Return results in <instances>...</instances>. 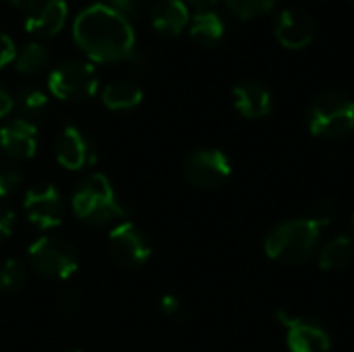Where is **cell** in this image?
Returning a JSON list of instances; mask_svg holds the SVG:
<instances>
[{"mask_svg": "<svg viewBox=\"0 0 354 352\" xmlns=\"http://www.w3.org/2000/svg\"><path fill=\"white\" fill-rule=\"evenodd\" d=\"M73 39L95 62L135 58V31L131 21L108 4H89L73 23Z\"/></svg>", "mask_w": 354, "mask_h": 352, "instance_id": "6da1fadb", "label": "cell"}, {"mask_svg": "<svg viewBox=\"0 0 354 352\" xmlns=\"http://www.w3.org/2000/svg\"><path fill=\"white\" fill-rule=\"evenodd\" d=\"M330 222H332V210L324 205L311 218H295L276 224L263 241L266 255L286 266H297L307 261L317 251L322 232L330 226Z\"/></svg>", "mask_w": 354, "mask_h": 352, "instance_id": "7a4b0ae2", "label": "cell"}, {"mask_svg": "<svg viewBox=\"0 0 354 352\" xmlns=\"http://www.w3.org/2000/svg\"><path fill=\"white\" fill-rule=\"evenodd\" d=\"M71 210L79 220L91 226H106L114 222L118 224L127 216L120 201L116 199L112 183L104 174H89L75 187Z\"/></svg>", "mask_w": 354, "mask_h": 352, "instance_id": "3957f363", "label": "cell"}, {"mask_svg": "<svg viewBox=\"0 0 354 352\" xmlns=\"http://www.w3.org/2000/svg\"><path fill=\"white\" fill-rule=\"evenodd\" d=\"M309 131L319 139H342L354 131V102L340 91H326L309 108Z\"/></svg>", "mask_w": 354, "mask_h": 352, "instance_id": "277c9868", "label": "cell"}, {"mask_svg": "<svg viewBox=\"0 0 354 352\" xmlns=\"http://www.w3.org/2000/svg\"><path fill=\"white\" fill-rule=\"evenodd\" d=\"M29 266L44 278L50 280H68L79 268L77 249L62 237L46 234L31 243L29 251Z\"/></svg>", "mask_w": 354, "mask_h": 352, "instance_id": "5b68a950", "label": "cell"}, {"mask_svg": "<svg viewBox=\"0 0 354 352\" xmlns=\"http://www.w3.org/2000/svg\"><path fill=\"white\" fill-rule=\"evenodd\" d=\"M97 73L91 62L64 60L48 77L50 93L64 102H83L97 91Z\"/></svg>", "mask_w": 354, "mask_h": 352, "instance_id": "8992f818", "label": "cell"}, {"mask_svg": "<svg viewBox=\"0 0 354 352\" xmlns=\"http://www.w3.org/2000/svg\"><path fill=\"white\" fill-rule=\"evenodd\" d=\"M183 170L191 185L199 189H218L230 178L232 164L224 151L216 147H201L187 156Z\"/></svg>", "mask_w": 354, "mask_h": 352, "instance_id": "52a82bcc", "label": "cell"}, {"mask_svg": "<svg viewBox=\"0 0 354 352\" xmlns=\"http://www.w3.org/2000/svg\"><path fill=\"white\" fill-rule=\"evenodd\" d=\"M108 251L118 266L135 270L149 259L151 245L147 237L139 230V226L122 220L108 234Z\"/></svg>", "mask_w": 354, "mask_h": 352, "instance_id": "ba28073f", "label": "cell"}, {"mask_svg": "<svg viewBox=\"0 0 354 352\" xmlns=\"http://www.w3.org/2000/svg\"><path fill=\"white\" fill-rule=\"evenodd\" d=\"M278 322L286 328V346L288 352H330L332 338L328 330L313 322L295 317L288 311H278Z\"/></svg>", "mask_w": 354, "mask_h": 352, "instance_id": "9c48e42d", "label": "cell"}, {"mask_svg": "<svg viewBox=\"0 0 354 352\" xmlns=\"http://www.w3.org/2000/svg\"><path fill=\"white\" fill-rule=\"evenodd\" d=\"M25 214L31 224L41 230H50L60 226L64 218V201L56 187L39 185L27 191L25 195Z\"/></svg>", "mask_w": 354, "mask_h": 352, "instance_id": "30bf717a", "label": "cell"}, {"mask_svg": "<svg viewBox=\"0 0 354 352\" xmlns=\"http://www.w3.org/2000/svg\"><path fill=\"white\" fill-rule=\"evenodd\" d=\"M68 17L66 0H27L23 4L25 29L39 37L56 35Z\"/></svg>", "mask_w": 354, "mask_h": 352, "instance_id": "8fae6325", "label": "cell"}, {"mask_svg": "<svg viewBox=\"0 0 354 352\" xmlns=\"http://www.w3.org/2000/svg\"><path fill=\"white\" fill-rule=\"evenodd\" d=\"M274 35L288 50L307 48L315 37V21L301 8H284L276 17Z\"/></svg>", "mask_w": 354, "mask_h": 352, "instance_id": "7c38bea8", "label": "cell"}, {"mask_svg": "<svg viewBox=\"0 0 354 352\" xmlns=\"http://www.w3.org/2000/svg\"><path fill=\"white\" fill-rule=\"evenodd\" d=\"M0 147L12 160H29L37 151V127L27 118H15L0 129Z\"/></svg>", "mask_w": 354, "mask_h": 352, "instance_id": "4fadbf2b", "label": "cell"}, {"mask_svg": "<svg viewBox=\"0 0 354 352\" xmlns=\"http://www.w3.org/2000/svg\"><path fill=\"white\" fill-rule=\"evenodd\" d=\"M54 151L58 164L66 170H81L93 162V145L77 127L62 129L56 139Z\"/></svg>", "mask_w": 354, "mask_h": 352, "instance_id": "5bb4252c", "label": "cell"}, {"mask_svg": "<svg viewBox=\"0 0 354 352\" xmlns=\"http://www.w3.org/2000/svg\"><path fill=\"white\" fill-rule=\"evenodd\" d=\"M234 108L245 118H263L272 112V93L259 81H243L232 91Z\"/></svg>", "mask_w": 354, "mask_h": 352, "instance_id": "9a60e30c", "label": "cell"}, {"mask_svg": "<svg viewBox=\"0 0 354 352\" xmlns=\"http://www.w3.org/2000/svg\"><path fill=\"white\" fill-rule=\"evenodd\" d=\"M149 19L156 31L164 35H178L185 27H189V4L185 0H158L149 10Z\"/></svg>", "mask_w": 354, "mask_h": 352, "instance_id": "2e32d148", "label": "cell"}, {"mask_svg": "<svg viewBox=\"0 0 354 352\" xmlns=\"http://www.w3.org/2000/svg\"><path fill=\"white\" fill-rule=\"evenodd\" d=\"M354 259V243L351 237H334L317 251V263L324 272H342Z\"/></svg>", "mask_w": 354, "mask_h": 352, "instance_id": "e0dca14e", "label": "cell"}, {"mask_svg": "<svg viewBox=\"0 0 354 352\" xmlns=\"http://www.w3.org/2000/svg\"><path fill=\"white\" fill-rule=\"evenodd\" d=\"M189 33L203 46H216L224 37V21L216 10H197L189 21Z\"/></svg>", "mask_w": 354, "mask_h": 352, "instance_id": "ac0fdd59", "label": "cell"}, {"mask_svg": "<svg viewBox=\"0 0 354 352\" xmlns=\"http://www.w3.org/2000/svg\"><path fill=\"white\" fill-rule=\"evenodd\" d=\"M143 91L133 81H112L102 89V102L108 110H131L139 106Z\"/></svg>", "mask_w": 354, "mask_h": 352, "instance_id": "d6986e66", "label": "cell"}, {"mask_svg": "<svg viewBox=\"0 0 354 352\" xmlns=\"http://www.w3.org/2000/svg\"><path fill=\"white\" fill-rule=\"evenodd\" d=\"M15 68L23 75H37L41 73L50 62V50L39 41H27L17 50L15 56Z\"/></svg>", "mask_w": 354, "mask_h": 352, "instance_id": "ffe728a7", "label": "cell"}, {"mask_svg": "<svg viewBox=\"0 0 354 352\" xmlns=\"http://www.w3.org/2000/svg\"><path fill=\"white\" fill-rule=\"evenodd\" d=\"M27 280V270L19 259H6L0 266V293H17Z\"/></svg>", "mask_w": 354, "mask_h": 352, "instance_id": "44dd1931", "label": "cell"}, {"mask_svg": "<svg viewBox=\"0 0 354 352\" xmlns=\"http://www.w3.org/2000/svg\"><path fill=\"white\" fill-rule=\"evenodd\" d=\"M15 104H17V108L21 110L23 116H39L48 106V95L41 89L27 87V89H21L17 93Z\"/></svg>", "mask_w": 354, "mask_h": 352, "instance_id": "7402d4cb", "label": "cell"}, {"mask_svg": "<svg viewBox=\"0 0 354 352\" xmlns=\"http://www.w3.org/2000/svg\"><path fill=\"white\" fill-rule=\"evenodd\" d=\"M226 6L241 19H257L274 10L276 0H226Z\"/></svg>", "mask_w": 354, "mask_h": 352, "instance_id": "603a6c76", "label": "cell"}, {"mask_svg": "<svg viewBox=\"0 0 354 352\" xmlns=\"http://www.w3.org/2000/svg\"><path fill=\"white\" fill-rule=\"evenodd\" d=\"M21 187V172L12 164H0V201L8 199Z\"/></svg>", "mask_w": 354, "mask_h": 352, "instance_id": "cb8c5ba5", "label": "cell"}, {"mask_svg": "<svg viewBox=\"0 0 354 352\" xmlns=\"http://www.w3.org/2000/svg\"><path fill=\"white\" fill-rule=\"evenodd\" d=\"M108 6H112L114 10H118L120 15L129 17H137L141 12L143 0H108Z\"/></svg>", "mask_w": 354, "mask_h": 352, "instance_id": "d4e9b609", "label": "cell"}, {"mask_svg": "<svg viewBox=\"0 0 354 352\" xmlns=\"http://www.w3.org/2000/svg\"><path fill=\"white\" fill-rule=\"evenodd\" d=\"M12 226H15V214L4 201H0V241L10 237Z\"/></svg>", "mask_w": 354, "mask_h": 352, "instance_id": "484cf974", "label": "cell"}, {"mask_svg": "<svg viewBox=\"0 0 354 352\" xmlns=\"http://www.w3.org/2000/svg\"><path fill=\"white\" fill-rule=\"evenodd\" d=\"M15 56H17V48H15L12 39L0 31V68L10 64L15 60Z\"/></svg>", "mask_w": 354, "mask_h": 352, "instance_id": "4316f807", "label": "cell"}, {"mask_svg": "<svg viewBox=\"0 0 354 352\" xmlns=\"http://www.w3.org/2000/svg\"><path fill=\"white\" fill-rule=\"evenodd\" d=\"M160 309H162L164 315L174 317V315H178V311H180V301H178L176 297H172V295H166V297H162V301H160Z\"/></svg>", "mask_w": 354, "mask_h": 352, "instance_id": "83f0119b", "label": "cell"}, {"mask_svg": "<svg viewBox=\"0 0 354 352\" xmlns=\"http://www.w3.org/2000/svg\"><path fill=\"white\" fill-rule=\"evenodd\" d=\"M12 106H15V100H12V95L0 85V118H4L6 114H10V110H12Z\"/></svg>", "mask_w": 354, "mask_h": 352, "instance_id": "f1b7e54d", "label": "cell"}, {"mask_svg": "<svg viewBox=\"0 0 354 352\" xmlns=\"http://www.w3.org/2000/svg\"><path fill=\"white\" fill-rule=\"evenodd\" d=\"M60 301H62V305L68 309V311H75V309H79V295L75 293V290H66V293H62V297H60Z\"/></svg>", "mask_w": 354, "mask_h": 352, "instance_id": "f546056e", "label": "cell"}, {"mask_svg": "<svg viewBox=\"0 0 354 352\" xmlns=\"http://www.w3.org/2000/svg\"><path fill=\"white\" fill-rule=\"evenodd\" d=\"M187 4L195 6L197 10H212V6L218 2V0H185Z\"/></svg>", "mask_w": 354, "mask_h": 352, "instance_id": "4dcf8cb0", "label": "cell"}, {"mask_svg": "<svg viewBox=\"0 0 354 352\" xmlns=\"http://www.w3.org/2000/svg\"><path fill=\"white\" fill-rule=\"evenodd\" d=\"M8 2H10L12 6H23V4H25L27 0H8Z\"/></svg>", "mask_w": 354, "mask_h": 352, "instance_id": "1f68e13d", "label": "cell"}, {"mask_svg": "<svg viewBox=\"0 0 354 352\" xmlns=\"http://www.w3.org/2000/svg\"><path fill=\"white\" fill-rule=\"evenodd\" d=\"M351 232H353V239H354V216H353V220H351Z\"/></svg>", "mask_w": 354, "mask_h": 352, "instance_id": "d6a6232c", "label": "cell"}, {"mask_svg": "<svg viewBox=\"0 0 354 352\" xmlns=\"http://www.w3.org/2000/svg\"><path fill=\"white\" fill-rule=\"evenodd\" d=\"M71 352H79V351H71Z\"/></svg>", "mask_w": 354, "mask_h": 352, "instance_id": "836d02e7", "label": "cell"}, {"mask_svg": "<svg viewBox=\"0 0 354 352\" xmlns=\"http://www.w3.org/2000/svg\"><path fill=\"white\" fill-rule=\"evenodd\" d=\"M353 4H354V0H353Z\"/></svg>", "mask_w": 354, "mask_h": 352, "instance_id": "e575fe53", "label": "cell"}]
</instances>
